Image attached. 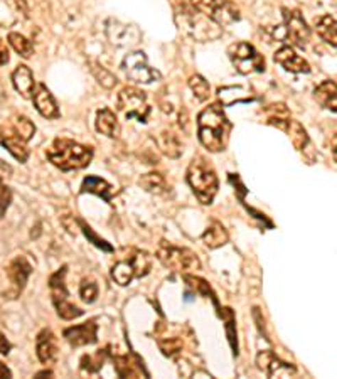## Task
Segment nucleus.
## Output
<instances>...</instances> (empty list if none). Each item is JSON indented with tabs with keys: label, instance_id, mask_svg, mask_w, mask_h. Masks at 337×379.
Wrapping results in <instances>:
<instances>
[{
	"label": "nucleus",
	"instance_id": "obj_30",
	"mask_svg": "<svg viewBox=\"0 0 337 379\" xmlns=\"http://www.w3.org/2000/svg\"><path fill=\"white\" fill-rule=\"evenodd\" d=\"M7 39H9V44L14 47V51H16L21 58H24V60H29V58L34 54V46H32L31 40L24 38L19 32H10Z\"/></svg>",
	"mask_w": 337,
	"mask_h": 379
},
{
	"label": "nucleus",
	"instance_id": "obj_6",
	"mask_svg": "<svg viewBox=\"0 0 337 379\" xmlns=\"http://www.w3.org/2000/svg\"><path fill=\"white\" fill-rule=\"evenodd\" d=\"M284 24L273 31L275 39L290 42V46L305 47L310 40V27L297 9H284Z\"/></svg>",
	"mask_w": 337,
	"mask_h": 379
},
{
	"label": "nucleus",
	"instance_id": "obj_17",
	"mask_svg": "<svg viewBox=\"0 0 337 379\" xmlns=\"http://www.w3.org/2000/svg\"><path fill=\"white\" fill-rule=\"evenodd\" d=\"M32 100H34V106L39 112V115L44 117V119L47 120L60 119V108H58V103L54 100L53 95H51V91L47 90L42 83L36 84Z\"/></svg>",
	"mask_w": 337,
	"mask_h": 379
},
{
	"label": "nucleus",
	"instance_id": "obj_23",
	"mask_svg": "<svg viewBox=\"0 0 337 379\" xmlns=\"http://www.w3.org/2000/svg\"><path fill=\"white\" fill-rule=\"evenodd\" d=\"M82 193L97 194V196H100L101 199H105L106 202L112 204V197H113L112 184L106 182L105 179L97 178V175H88V178H84L82 184Z\"/></svg>",
	"mask_w": 337,
	"mask_h": 379
},
{
	"label": "nucleus",
	"instance_id": "obj_31",
	"mask_svg": "<svg viewBox=\"0 0 337 379\" xmlns=\"http://www.w3.org/2000/svg\"><path fill=\"white\" fill-rule=\"evenodd\" d=\"M184 280H186V283H188V285H189L190 289H192L196 293H199V295L208 297V299H210V297H211V299L214 300L216 307H218V300H216V295H214V292H212V290H211L210 283L204 282L203 278H197V277H194V275H188V273L184 275ZM218 308H219V307H218ZM219 314H221V308H219Z\"/></svg>",
	"mask_w": 337,
	"mask_h": 379
},
{
	"label": "nucleus",
	"instance_id": "obj_39",
	"mask_svg": "<svg viewBox=\"0 0 337 379\" xmlns=\"http://www.w3.org/2000/svg\"><path fill=\"white\" fill-rule=\"evenodd\" d=\"M10 3H12V7L17 10V12L22 14V16H24L25 19H27V17H29L27 0H10Z\"/></svg>",
	"mask_w": 337,
	"mask_h": 379
},
{
	"label": "nucleus",
	"instance_id": "obj_19",
	"mask_svg": "<svg viewBox=\"0 0 337 379\" xmlns=\"http://www.w3.org/2000/svg\"><path fill=\"white\" fill-rule=\"evenodd\" d=\"M314 98L322 108L331 110L337 113V83L336 81L325 80L314 90Z\"/></svg>",
	"mask_w": 337,
	"mask_h": 379
},
{
	"label": "nucleus",
	"instance_id": "obj_3",
	"mask_svg": "<svg viewBox=\"0 0 337 379\" xmlns=\"http://www.w3.org/2000/svg\"><path fill=\"white\" fill-rule=\"evenodd\" d=\"M188 182L192 189V193L196 194V197L203 204H211L214 201L216 193H218L219 180L216 175L214 167L211 165V162L203 156H197L190 160L188 167Z\"/></svg>",
	"mask_w": 337,
	"mask_h": 379
},
{
	"label": "nucleus",
	"instance_id": "obj_32",
	"mask_svg": "<svg viewBox=\"0 0 337 379\" xmlns=\"http://www.w3.org/2000/svg\"><path fill=\"white\" fill-rule=\"evenodd\" d=\"M189 88L192 90L194 97H196L199 101L210 100L211 86H210V83H208V81L204 80L201 75L190 76V78H189Z\"/></svg>",
	"mask_w": 337,
	"mask_h": 379
},
{
	"label": "nucleus",
	"instance_id": "obj_25",
	"mask_svg": "<svg viewBox=\"0 0 337 379\" xmlns=\"http://www.w3.org/2000/svg\"><path fill=\"white\" fill-rule=\"evenodd\" d=\"M316 32L329 46L337 47V21L331 16H322L316 19Z\"/></svg>",
	"mask_w": 337,
	"mask_h": 379
},
{
	"label": "nucleus",
	"instance_id": "obj_10",
	"mask_svg": "<svg viewBox=\"0 0 337 379\" xmlns=\"http://www.w3.org/2000/svg\"><path fill=\"white\" fill-rule=\"evenodd\" d=\"M190 3L218 25H229L240 21V9L229 0H190Z\"/></svg>",
	"mask_w": 337,
	"mask_h": 379
},
{
	"label": "nucleus",
	"instance_id": "obj_28",
	"mask_svg": "<svg viewBox=\"0 0 337 379\" xmlns=\"http://www.w3.org/2000/svg\"><path fill=\"white\" fill-rule=\"evenodd\" d=\"M138 184H140L147 193L157 194V196L167 193L166 178H164L160 172H149V174L142 175L140 180H138Z\"/></svg>",
	"mask_w": 337,
	"mask_h": 379
},
{
	"label": "nucleus",
	"instance_id": "obj_36",
	"mask_svg": "<svg viewBox=\"0 0 337 379\" xmlns=\"http://www.w3.org/2000/svg\"><path fill=\"white\" fill-rule=\"evenodd\" d=\"M106 351H98L95 356H84L82 364H83V369H88V373H97L98 369H100L101 366H103V360H105Z\"/></svg>",
	"mask_w": 337,
	"mask_h": 379
},
{
	"label": "nucleus",
	"instance_id": "obj_22",
	"mask_svg": "<svg viewBox=\"0 0 337 379\" xmlns=\"http://www.w3.org/2000/svg\"><path fill=\"white\" fill-rule=\"evenodd\" d=\"M97 130L110 138H116L120 135L118 119L110 108H101L97 113Z\"/></svg>",
	"mask_w": 337,
	"mask_h": 379
},
{
	"label": "nucleus",
	"instance_id": "obj_9",
	"mask_svg": "<svg viewBox=\"0 0 337 379\" xmlns=\"http://www.w3.org/2000/svg\"><path fill=\"white\" fill-rule=\"evenodd\" d=\"M234 69L240 75H251V73L265 71V58L248 42H236L228 51Z\"/></svg>",
	"mask_w": 337,
	"mask_h": 379
},
{
	"label": "nucleus",
	"instance_id": "obj_43",
	"mask_svg": "<svg viewBox=\"0 0 337 379\" xmlns=\"http://www.w3.org/2000/svg\"><path fill=\"white\" fill-rule=\"evenodd\" d=\"M331 147H332V157H334V160L337 162V135L334 138H332Z\"/></svg>",
	"mask_w": 337,
	"mask_h": 379
},
{
	"label": "nucleus",
	"instance_id": "obj_24",
	"mask_svg": "<svg viewBox=\"0 0 337 379\" xmlns=\"http://www.w3.org/2000/svg\"><path fill=\"white\" fill-rule=\"evenodd\" d=\"M228 240H229L228 231H226V228L223 226L219 221H212L203 234V243L210 249H216L219 248V246H225L226 243H228Z\"/></svg>",
	"mask_w": 337,
	"mask_h": 379
},
{
	"label": "nucleus",
	"instance_id": "obj_26",
	"mask_svg": "<svg viewBox=\"0 0 337 379\" xmlns=\"http://www.w3.org/2000/svg\"><path fill=\"white\" fill-rule=\"evenodd\" d=\"M157 143H159L160 150H162L167 157H171V159H177V157H181L182 143L174 132L164 130L162 134L159 135V138H157Z\"/></svg>",
	"mask_w": 337,
	"mask_h": 379
},
{
	"label": "nucleus",
	"instance_id": "obj_13",
	"mask_svg": "<svg viewBox=\"0 0 337 379\" xmlns=\"http://www.w3.org/2000/svg\"><path fill=\"white\" fill-rule=\"evenodd\" d=\"M256 364H258L260 369L263 373L269 374L270 378H288L294 376L297 369L292 364L284 363L280 358L275 356L273 351L266 349V351H262L258 356H256Z\"/></svg>",
	"mask_w": 337,
	"mask_h": 379
},
{
	"label": "nucleus",
	"instance_id": "obj_38",
	"mask_svg": "<svg viewBox=\"0 0 337 379\" xmlns=\"http://www.w3.org/2000/svg\"><path fill=\"white\" fill-rule=\"evenodd\" d=\"M10 201H12V193H10L9 187L5 184L0 182V218L5 215V211L9 209Z\"/></svg>",
	"mask_w": 337,
	"mask_h": 379
},
{
	"label": "nucleus",
	"instance_id": "obj_29",
	"mask_svg": "<svg viewBox=\"0 0 337 379\" xmlns=\"http://www.w3.org/2000/svg\"><path fill=\"white\" fill-rule=\"evenodd\" d=\"M287 135L290 138V142L294 143V147L297 150H303L309 143V135H307V130L299 123L297 120H290L287 127Z\"/></svg>",
	"mask_w": 337,
	"mask_h": 379
},
{
	"label": "nucleus",
	"instance_id": "obj_21",
	"mask_svg": "<svg viewBox=\"0 0 337 379\" xmlns=\"http://www.w3.org/2000/svg\"><path fill=\"white\" fill-rule=\"evenodd\" d=\"M263 115H265V123L277 127L278 130H287L288 123H290V113H288L287 106L284 103H273V105L266 106L263 110Z\"/></svg>",
	"mask_w": 337,
	"mask_h": 379
},
{
	"label": "nucleus",
	"instance_id": "obj_40",
	"mask_svg": "<svg viewBox=\"0 0 337 379\" xmlns=\"http://www.w3.org/2000/svg\"><path fill=\"white\" fill-rule=\"evenodd\" d=\"M9 47H7V44L3 42L2 39H0V66L7 64L9 62Z\"/></svg>",
	"mask_w": 337,
	"mask_h": 379
},
{
	"label": "nucleus",
	"instance_id": "obj_8",
	"mask_svg": "<svg viewBox=\"0 0 337 379\" xmlns=\"http://www.w3.org/2000/svg\"><path fill=\"white\" fill-rule=\"evenodd\" d=\"M66 270H68V267H63L60 268L56 273L51 275L49 289H51V297H53V304L58 310V315L64 320H73L76 317H82L83 310L79 307H76L75 304H71L68 299L69 293H68V289H66V282H64Z\"/></svg>",
	"mask_w": 337,
	"mask_h": 379
},
{
	"label": "nucleus",
	"instance_id": "obj_34",
	"mask_svg": "<svg viewBox=\"0 0 337 379\" xmlns=\"http://www.w3.org/2000/svg\"><path fill=\"white\" fill-rule=\"evenodd\" d=\"M12 125L16 127V130L19 132V134L24 137L25 142H29V140L32 138V135L36 134V127L34 123H32L31 120L27 119V117H16L12 121Z\"/></svg>",
	"mask_w": 337,
	"mask_h": 379
},
{
	"label": "nucleus",
	"instance_id": "obj_37",
	"mask_svg": "<svg viewBox=\"0 0 337 379\" xmlns=\"http://www.w3.org/2000/svg\"><path fill=\"white\" fill-rule=\"evenodd\" d=\"M78 223H79V226H82V230H83V233H84V236L88 238V240H90L91 243H93L95 246H98V248H101V249H105V252H113V248H112V245H108V243H106L105 240H101V238H98L97 234L93 233V230H91L90 226H88L86 223H83L82 219H78Z\"/></svg>",
	"mask_w": 337,
	"mask_h": 379
},
{
	"label": "nucleus",
	"instance_id": "obj_15",
	"mask_svg": "<svg viewBox=\"0 0 337 379\" xmlns=\"http://www.w3.org/2000/svg\"><path fill=\"white\" fill-rule=\"evenodd\" d=\"M98 334V323L95 320H88L82 326L69 327L63 332L64 339L73 345V347H82V345L95 344L97 342Z\"/></svg>",
	"mask_w": 337,
	"mask_h": 379
},
{
	"label": "nucleus",
	"instance_id": "obj_18",
	"mask_svg": "<svg viewBox=\"0 0 337 379\" xmlns=\"http://www.w3.org/2000/svg\"><path fill=\"white\" fill-rule=\"evenodd\" d=\"M36 351H38V358L42 364L54 363V359L58 358V339L49 329L39 332L38 339H36Z\"/></svg>",
	"mask_w": 337,
	"mask_h": 379
},
{
	"label": "nucleus",
	"instance_id": "obj_41",
	"mask_svg": "<svg viewBox=\"0 0 337 379\" xmlns=\"http://www.w3.org/2000/svg\"><path fill=\"white\" fill-rule=\"evenodd\" d=\"M10 347H12V345H10V342L7 341V337L3 336L2 332H0V354L7 356L10 352Z\"/></svg>",
	"mask_w": 337,
	"mask_h": 379
},
{
	"label": "nucleus",
	"instance_id": "obj_14",
	"mask_svg": "<svg viewBox=\"0 0 337 379\" xmlns=\"http://www.w3.org/2000/svg\"><path fill=\"white\" fill-rule=\"evenodd\" d=\"M31 273H32V265L29 263L25 256H17V258L10 261V265L7 267V277H9L10 283H12L14 299H16L17 295H21V292L24 290L25 283H27Z\"/></svg>",
	"mask_w": 337,
	"mask_h": 379
},
{
	"label": "nucleus",
	"instance_id": "obj_27",
	"mask_svg": "<svg viewBox=\"0 0 337 379\" xmlns=\"http://www.w3.org/2000/svg\"><path fill=\"white\" fill-rule=\"evenodd\" d=\"M113 363H115V369L118 373V376L122 378H138L144 373V366L140 363H134L128 356H116L113 358ZM147 374V373H144Z\"/></svg>",
	"mask_w": 337,
	"mask_h": 379
},
{
	"label": "nucleus",
	"instance_id": "obj_4",
	"mask_svg": "<svg viewBox=\"0 0 337 379\" xmlns=\"http://www.w3.org/2000/svg\"><path fill=\"white\" fill-rule=\"evenodd\" d=\"M157 260L172 271L179 273H188V271H196L201 268V261L194 252L189 248H181L172 243L160 241L157 248Z\"/></svg>",
	"mask_w": 337,
	"mask_h": 379
},
{
	"label": "nucleus",
	"instance_id": "obj_35",
	"mask_svg": "<svg viewBox=\"0 0 337 379\" xmlns=\"http://www.w3.org/2000/svg\"><path fill=\"white\" fill-rule=\"evenodd\" d=\"M79 295H82V300L86 302V304H93L98 297V286L93 280L84 278L79 285Z\"/></svg>",
	"mask_w": 337,
	"mask_h": 379
},
{
	"label": "nucleus",
	"instance_id": "obj_5",
	"mask_svg": "<svg viewBox=\"0 0 337 379\" xmlns=\"http://www.w3.org/2000/svg\"><path fill=\"white\" fill-rule=\"evenodd\" d=\"M152 268V258L149 253L140 252V249H134L130 256L127 258H120L112 267V278L115 283L125 286L132 283L134 278H142L149 273Z\"/></svg>",
	"mask_w": 337,
	"mask_h": 379
},
{
	"label": "nucleus",
	"instance_id": "obj_11",
	"mask_svg": "<svg viewBox=\"0 0 337 379\" xmlns=\"http://www.w3.org/2000/svg\"><path fill=\"white\" fill-rule=\"evenodd\" d=\"M127 78L138 84H150L153 81L160 80V73L157 69L150 68L147 62V56L142 51H135L125 56L122 64Z\"/></svg>",
	"mask_w": 337,
	"mask_h": 379
},
{
	"label": "nucleus",
	"instance_id": "obj_33",
	"mask_svg": "<svg viewBox=\"0 0 337 379\" xmlns=\"http://www.w3.org/2000/svg\"><path fill=\"white\" fill-rule=\"evenodd\" d=\"M90 66H91V73H93L95 78H97L98 83H100L101 86H105L106 90H110V88H113L116 83H118V80H116L115 76L108 71V69L103 68L101 64H98V62H90Z\"/></svg>",
	"mask_w": 337,
	"mask_h": 379
},
{
	"label": "nucleus",
	"instance_id": "obj_44",
	"mask_svg": "<svg viewBox=\"0 0 337 379\" xmlns=\"http://www.w3.org/2000/svg\"><path fill=\"white\" fill-rule=\"evenodd\" d=\"M38 376H53V373L51 371H44V373H39Z\"/></svg>",
	"mask_w": 337,
	"mask_h": 379
},
{
	"label": "nucleus",
	"instance_id": "obj_16",
	"mask_svg": "<svg viewBox=\"0 0 337 379\" xmlns=\"http://www.w3.org/2000/svg\"><path fill=\"white\" fill-rule=\"evenodd\" d=\"M273 60L275 62H278L285 71L295 73V75H300V73H310L309 62L303 60L300 54H297L292 46H282L280 49L275 53Z\"/></svg>",
	"mask_w": 337,
	"mask_h": 379
},
{
	"label": "nucleus",
	"instance_id": "obj_1",
	"mask_svg": "<svg viewBox=\"0 0 337 379\" xmlns=\"http://www.w3.org/2000/svg\"><path fill=\"white\" fill-rule=\"evenodd\" d=\"M229 130H232V123L226 119L223 106L219 103H212V105L204 108L197 117V135H199V142L206 147L210 152H221L225 150L226 143H228Z\"/></svg>",
	"mask_w": 337,
	"mask_h": 379
},
{
	"label": "nucleus",
	"instance_id": "obj_7",
	"mask_svg": "<svg viewBox=\"0 0 337 379\" xmlns=\"http://www.w3.org/2000/svg\"><path fill=\"white\" fill-rule=\"evenodd\" d=\"M116 108L123 113L125 119H137L140 123H147L150 115V106L147 95L135 86H125L116 98Z\"/></svg>",
	"mask_w": 337,
	"mask_h": 379
},
{
	"label": "nucleus",
	"instance_id": "obj_42",
	"mask_svg": "<svg viewBox=\"0 0 337 379\" xmlns=\"http://www.w3.org/2000/svg\"><path fill=\"white\" fill-rule=\"evenodd\" d=\"M10 376H12V373H10L9 367H7L5 364L0 363V379H2V378H10Z\"/></svg>",
	"mask_w": 337,
	"mask_h": 379
},
{
	"label": "nucleus",
	"instance_id": "obj_2",
	"mask_svg": "<svg viewBox=\"0 0 337 379\" xmlns=\"http://www.w3.org/2000/svg\"><path fill=\"white\" fill-rule=\"evenodd\" d=\"M47 159L61 171H79L88 167L93 159V149L71 138H56L46 152Z\"/></svg>",
	"mask_w": 337,
	"mask_h": 379
},
{
	"label": "nucleus",
	"instance_id": "obj_12",
	"mask_svg": "<svg viewBox=\"0 0 337 379\" xmlns=\"http://www.w3.org/2000/svg\"><path fill=\"white\" fill-rule=\"evenodd\" d=\"M0 145L19 162L24 164L29 159V149L27 142L24 137L16 130L12 123L10 125H0Z\"/></svg>",
	"mask_w": 337,
	"mask_h": 379
},
{
	"label": "nucleus",
	"instance_id": "obj_20",
	"mask_svg": "<svg viewBox=\"0 0 337 379\" xmlns=\"http://www.w3.org/2000/svg\"><path fill=\"white\" fill-rule=\"evenodd\" d=\"M12 83L17 93H21L24 98H31L36 90V81L32 76V71L25 64L17 66L12 73Z\"/></svg>",
	"mask_w": 337,
	"mask_h": 379
}]
</instances>
